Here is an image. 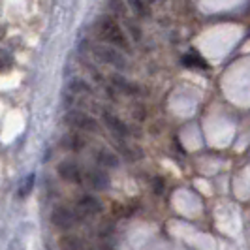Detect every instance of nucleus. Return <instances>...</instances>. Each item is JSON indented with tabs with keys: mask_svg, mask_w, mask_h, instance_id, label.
Wrapping results in <instances>:
<instances>
[{
	"mask_svg": "<svg viewBox=\"0 0 250 250\" xmlns=\"http://www.w3.org/2000/svg\"><path fill=\"white\" fill-rule=\"evenodd\" d=\"M77 213L72 211L70 207H64V205H59V207H55L53 209V213H51V222L55 228H59V229H62V231H68V229H72L75 224H77Z\"/></svg>",
	"mask_w": 250,
	"mask_h": 250,
	"instance_id": "4",
	"label": "nucleus"
},
{
	"mask_svg": "<svg viewBox=\"0 0 250 250\" xmlns=\"http://www.w3.org/2000/svg\"><path fill=\"white\" fill-rule=\"evenodd\" d=\"M102 119H104L105 126L111 130L117 138H126V136L130 134L128 126H126L125 123H123V121L117 117V115H113V113H109V111H104V113H102Z\"/></svg>",
	"mask_w": 250,
	"mask_h": 250,
	"instance_id": "8",
	"label": "nucleus"
},
{
	"mask_svg": "<svg viewBox=\"0 0 250 250\" xmlns=\"http://www.w3.org/2000/svg\"><path fill=\"white\" fill-rule=\"evenodd\" d=\"M96 162H98V166L104 167V169H113V167L119 166V156H117L115 152H111V150L100 149V150H96Z\"/></svg>",
	"mask_w": 250,
	"mask_h": 250,
	"instance_id": "10",
	"label": "nucleus"
},
{
	"mask_svg": "<svg viewBox=\"0 0 250 250\" xmlns=\"http://www.w3.org/2000/svg\"><path fill=\"white\" fill-rule=\"evenodd\" d=\"M66 123L77 128V130H83V132H92L94 134V132L100 130V125H98V121L94 117H90V115L83 111H75V109L66 113Z\"/></svg>",
	"mask_w": 250,
	"mask_h": 250,
	"instance_id": "3",
	"label": "nucleus"
},
{
	"mask_svg": "<svg viewBox=\"0 0 250 250\" xmlns=\"http://www.w3.org/2000/svg\"><path fill=\"white\" fill-rule=\"evenodd\" d=\"M126 4H128V8L136 13V15L145 17V13H147V4H145V0H126Z\"/></svg>",
	"mask_w": 250,
	"mask_h": 250,
	"instance_id": "16",
	"label": "nucleus"
},
{
	"mask_svg": "<svg viewBox=\"0 0 250 250\" xmlns=\"http://www.w3.org/2000/svg\"><path fill=\"white\" fill-rule=\"evenodd\" d=\"M111 83L117 87V90H121V92H125V94H138V85H134V83H130V81H126L123 75L115 74L111 75Z\"/></svg>",
	"mask_w": 250,
	"mask_h": 250,
	"instance_id": "12",
	"label": "nucleus"
},
{
	"mask_svg": "<svg viewBox=\"0 0 250 250\" xmlns=\"http://www.w3.org/2000/svg\"><path fill=\"white\" fill-rule=\"evenodd\" d=\"M75 211H77V214H81V216H96V214H100L104 211V205L94 196H81L77 200Z\"/></svg>",
	"mask_w": 250,
	"mask_h": 250,
	"instance_id": "7",
	"label": "nucleus"
},
{
	"mask_svg": "<svg viewBox=\"0 0 250 250\" xmlns=\"http://www.w3.org/2000/svg\"><path fill=\"white\" fill-rule=\"evenodd\" d=\"M126 28H128V32H130V36L134 42H139L141 40V28H139L136 23H126Z\"/></svg>",
	"mask_w": 250,
	"mask_h": 250,
	"instance_id": "19",
	"label": "nucleus"
},
{
	"mask_svg": "<svg viewBox=\"0 0 250 250\" xmlns=\"http://www.w3.org/2000/svg\"><path fill=\"white\" fill-rule=\"evenodd\" d=\"M109 12L117 17H125L128 13V4L126 0H109Z\"/></svg>",
	"mask_w": 250,
	"mask_h": 250,
	"instance_id": "14",
	"label": "nucleus"
},
{
	"mask_svg": "<svg viewBox=\"0 0 250 250\" xmlns=\"http://www.w3.org/2000/svg\"><path fill=\"white\" fill-rule=\"evenodd\" d=\"M68 87H70V90H72V92H90L88 83H87V81H83V79H72Z\"/></svg>",
	"mask_w": 250,
	"mask_h": 250,
	"instance_id": "18",
	"label": "nucleus"
},
{
	"mask_svg": "<svg viewBox=\"0 0 250 250\" xmlns=\"http://www.w3.org/2000/svg\"><path fill=\"white\" fill-rule=\"evenodd\" d=\"M96 32L102 40L109 42L113 47L121 51L130 49V43H128V38H126L125 30L119 26V23L115 21L113 15H100L96 19Z\"/></svg>",
	"mask_w": 250,
	"mask_h": 250,
	"instance_id": "1",
	"label": "nucleus"
},
{
	"mask_svg": "<svg viewBox=\"0 0 250 250\" xmlns=\"http://www.w3.org/2000/svg\"><path fill=\"white\" fill-rule=\"evenodd\" d=\"M13 66V57L6 49H0V72H6Z\"/></svg>",
	"mask_w": 250,
	"mask_h": 250,
	"instance_id": "17",
	"label": "nucleus"
},
{
	"mask_svg": "<svg viewBox=\"0 0 250 250\" xmlns=\"http://www.w3.org/2000/svg\"><path fill=\"white\" fill-rule=\"evenodd\" d=\"M156 0H145V4H154Z\"/></svg>",
	"mask_w": 250,
	"mask_h": 250,
	"instance_id": "21",
	"label": "nucleus"
},
{
	"mask_svg": "<svg viewBox=\"0 0 250 250\" xmlns=\"http://www.w3.org/2000/svg\"><path fill=\"white\" fill-rule=\"evenodd\" d=\"M59 249L61 250H88V243L83 237L79 235H74V233H68V235H62L59 239Z\"/></svg>",
	"mask_w": 250,
	"mask_h": 250,
	"instance_id": "9",
	"label": "nucleus"
},
{
	"mask_svg": "<svg viewBox=\"0 0 250 250\" xmlns=\"http://www.w3.org/2000/svg\"><path fill=\"white\" fill-rule=\"evenodd\" d=\"M57 171H59L61 179H64L66 183H74V185L83 183V169L74 160H62L57 166Z\"/></svg>",
	"mask_w": 250,
	"mask_h": 250,
	"instance_id": "6",
	"label": "nucleus"
},
{
	"mask_svg": "<svg viewBox=\"0 0 250 250\" xmlns=\"http://www.w3.org/2000/svg\"><path fill=\"white\" fill-rule=\"evenodd\" d=\"M88 250H90V249H88Z\"/></svg>",
	"mask_w": 250,
	"mask_h": 250,
	"instance_id": "22",
	"label": "nucleus"
},
{
	"mask_svg": "<svg viewBox=\"0 0 250 250\" xmlns=\"http://www.w3.org/2000/svg\"><path fill=\"white\" fill-rule=\"evenodd\" d=\"M34 181H36L34 173H30V175L25 177V181L21 183V188H19V198H26V196L32 192V188H34Z\"/></svg>",
	"mask_w": 250,
	"mask_h": 250,
	"instance_id": "15",
	"label": "nucleus"
},
{
	"mask_svg": "<svg viewBox=\"0 0 250 250\" xmlns=\"http://www.w3.org/2000/svg\"><path fill=\"white\" fill-rule=\"evenodd\" d=\"M94 59L102 64H109L115 66L117 70H125L128 62H126V57L123 55V51L117 49V47H109V45H94L92 49Z\"/></svg>",
	"mask_w": 250,
	"mask_h": 250,
	"instance_id": "2",
	"label": "nucleus"
},
{
	"mask_svg": "<svg viewBox=\"0 0 250 250\" xmlns=\"http://www.w3.org/2000/svg\"><path fill=\"white\" fill-rule=\"evenodd\" d=\"M152 190H154V194H164V190H166V187H164V179H160V177H156L154 181H152Z\"/></svg>",
	"mask_w": 250,
	"mask_h": 250,
	"instance_id": "20",
	"label": "nucleus"
},
{
	"mask_svg": "<svg viewBox=\"0 0 250 250\" xmlns=\"http://www.w3.org/2000/svg\"><path fill=\"white\" fill-rule=\"evenodd\" d=\"M85 145H87L85 138H83L81 134H77V132H70V134H66V136L62 138V147L68 150H72V152L81 150Z\"/></svg>",
	"mask_w": 250,
	"mask_h": 250,
	"instance_id": "11",
	"label": "nucleus"
},
{
	"mask_svg": "<svg viewBox=\"0 0 250 250\" xmlns=\"http://www.w3.org/2000/svg\"><path fill=\"white\" fill-rule=\"evenodd\" d=\"M183 64H185V66H188V68H201V70L209 68V64L205 62V61L201 59L198 53H187V55L183 57Z\"/></svg>",
	"mask_w": 250,
	"mask_h": 250,
	"instance_id": "13",
	"label": "nucleus"
},
{
	"mask_svg": "<svg viewBox=\"0 0 250 250\" xmlns=\"http://www.w3.org/2000/svg\"><path fill=\"white\" fill-rule=\"evenodd\" d=\"M83 183L94 190H107L111 185V177L104 167H90L83 171Z\"/></svg>",
	"mask_w": 250,
	"mask_h": 250,
	"instance_id": "5",
	"label": "nucleus"
}]
</instances>
